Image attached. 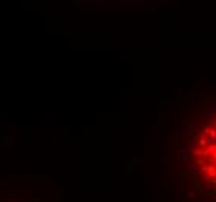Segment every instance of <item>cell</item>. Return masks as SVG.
Here are the masks:
<instances>
[{
	"label": "cell",
	"mask_w": 216,
	"mask_h": 202,
	"mask_svg": "<svg viewBox=\"0 0 216 202\" xmlns=\"http://www.w3.org/2000/svg\"><path fill=\"white\" fill-rule=\"evenodd\" d=\"M182 159L191 191L216 201V98L193 120Z\"/></svg>",
	"instance_id": "6da1fadb"
}]
</instances>
